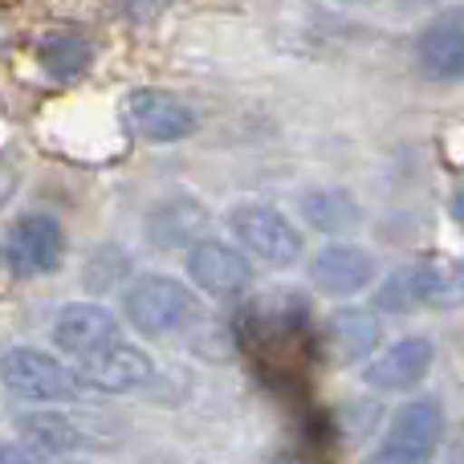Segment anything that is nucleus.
I'll use <instances>...</instances> for the list:
<instances>
[{
	"label": "nucleus",
	"mask_w": 464,
	"mask_h": 464,
	"mask_svg": "<svg viewBox=\"0 0 464 464\" xmlns=\"http://www.w3.org/2000/svg\"><path fill=\"white\" fill-rule=\"evenodd\" d=\"M338 5H351V8H362V5H375V0H338Z\"/></svg>",
	"instance_id": "b1692460"
},
{
	"label": "nucleus",
	"mask_w": 464,
	"mask_h": 464,
	"mask_svg": "<svg viewBox=\"0 0 464 464\" xmlns=\"http://www.w3.org/2000/svg\"><path fill=\"white\" fill-rule=\"evenodd\" d=\"M122 119H127L130 135H139L143 143L168 147V143H184L200 130V114L184 102L179 94L160 86H135L122 98Z\"/></svg>",
	"instance_id": "6e6552de"
},
{
	"label": "nucleus",
	"mask_w": 464,
	"mask_h": 464,
	"mask_svg": "<svg viewBox=\"0 0 464 464\" xmlns=\"http://www.w3.org/2000/svg\"><path fill=\"white\" fill-rule=\"evenodd\" d=\"M204 220H208L204 204H196L192 196H171L147 212V240L155 248H188L204 237Z\"/></svg>",
	"instance_id": "4468645a"
},
{
	"label": "nucleus",
	"mask_w": 464,
	"mask_h": 464,
	"mask_svg": "<svg viewBox=\"0 0 464 464\" xmlns=\"http://www.w3.org/2000/svg\"><path fill=\"white\" fill-rule=\"evenodd\" d=\"M16 436L24 440V449L57 452V457H82L111 444L98 411H29L16 420Z\"/></svg>",
	"instance_id": "0eeeda50"
},
{
	"label": "nucleus",
	"mask_w": 464,
	"mask_h": 464,
	"mask_svg": "<svg viewBox=\"0 0 464 464\" xmlns=\"http://www.w3.org/2000/svg\"><path fill=\"white\" fill-rule=\"evenodd\" d=\"M65 256V228L53 212H21L0 228V269L13 277H49Z\"/></svg>",
	"instance_id": "7ed1b4c3"
},
{
	"label": "nucleus",
	"mask_w": 464,
	"mask_h": 464,
	"mask_svg": "<svg viewBox=\"0 0 464 464\" xmlns=\"http://www.w3.org/2000/svg\"><path fill=\"white\" fill-rule=\"evenodd\" d=\"M362 464H432V444L411 440V436H400V432H387V440Z\"/></svg>",
	"instance_id": "a211bd4d"
},
{
	"label": "nucleus",
	"mask_w": 464,
	"mask_h": 464,
	"mask_svg": "<svg viewBox=\"0 0 464 464\" xmlns=\"http://www.w3.org/2000/svg\"><path fill=\"white\" fill-rule=\"evenodd\" d=\"M375 253H367L362 245H351V240H330L310 261V285L322 297H359L375 285Z\"/></svg>",
	"instance_id": "9d476101"
},
{
	"label": "nucleus",
	"mask_w": 464,
	"mask_h": 464,
	"mask_svg": "<svg viewBox=\"0 0 464 464\" xmlns=\"http://www.w3.org/2000/svg\"><path fill=\"white\" fill-rule=\"evenodd\" d=\"M411 65L432 86H457L464 78V8L440 5L428 13L411 41Z\"/></svg>",
	"instance_id": "423d86ee"
},
{
	"label": "nucleus",
	"mask_w": 464,
	"mask_h": 464,
	"mask_svg": "<svg viewBox=\"0 0 464 464\" xmlns=\"http://www.w3.org/2000/svg\"><path fill=\"white\" fill-rule=\"evenodd\" d=\"M379 343V318L371 310H334L326 322V351L338 367L367 359Z\"/></svg>",
	"instance_id": "dca6fc26"
},
{
	"label": "nucleus",
	"mask_w": 464,
	"mask_h": 464,
	"mask_svg": "<svg viewBox=\"0 0 464 464\" xmlns=\"http://www.w3.org/2000/svg\"><path fill=\"white\" fill-rule=\"evenodd\" d=\"M460 302V273L444 261H420L395 269L383 285L375 289V305L387 314H411V310H449Z\"/></svg>",
	"instance_id": "39448f33"
},
{
	"label": "nucleus",
	"mask_w": 464,
	"mask_h": 464,
	"mask_svg": "<svg viewBox=\"0 0 464 464\" xmlns=\"http://www.w3.org/2000/svg\"><path fill=\"white\" fill-rule=\"evenodd\" d=\"M228 232H232V245L248 261H261L269 269H289L305 253L302 228L281 208H273V204H237L228 212Z\"/></svg>",
	"instance_id": "f03ea898"
},
{
	"label": "nucleus",
	"mask_w": 464,
	"mask_h": 464,
	"mask_svg": "<svg viewBox=\"0 0 464 464\" xmlns=\"http://www.w3.org/2000/svg\"><path fill=\"white\" fill-rule=\"evenodd\" d=\"M13 464H86L82 457H57V452H37V449H13Z\"/></svg>",
	"instance_id": "6ab92c4d"
},
{
	"label": "nucleus",
	"mask_w": 464,
	"mask_h": 464,
	"mask_svg": "<svg viewBox=\"0 0 464 464\" xmlns=\"http://www.w3.org/2000/svg\"><path fill=\"white\" fill-rule=\"evenodd\" d=\"M184 269H188V281L200 294L217 297V302H237L253 285V261L232 240H220V237L192 240L184 256Z\"/></svg>",
	"instance_id": "1a4fd4ad"
},
{
	"label": "nucleus",
	"mask_w": 464,
	"mask_h": 464,
	"mask_svg": "<svg viewBox=\"0 0 464 464\" xmlns=\"http://www.w3.org/2000/svg\"><path fill=\"white\" fill-rule=\"evenodd\" d=\"M119 338H122L119 318L98 302H70V305H62L53 318V346L70 354L73 362L102 351V346H111V343H119Z\"/></svg>",
	"instance_id": "f8f14e48"
},
{
	"label": "nucleus",
	"mask_w": 464,
	"mask_h": 464,
	"mask_svg": "<svg viewBox=\"0 0 464 464\" xmlns=\"http://www.w3.org/2000/svg\"><path fill=\"white\" fill-rule=\"evenodd\" d=\"M0 45H5V33H0Z\"/></svg>",
	"instance_id": "393cba45"
},
{
	"label": "nucleus",
	"mask_w": 464,
	"mask_h": 464,
	"mask_svg": "<svg viewBox=\"0 0 464 464\" xmlns=\"http://www.w3.org/2000/svg\"><path fill=\"white\" fill-rule=\"evenodd\" d=\"M37 65L49 82L70 86V82H82L90 73V65H94V45L73 29H53L37 41Z\"/></svg>",
	"instance_id": "2eb2a0df"
},
{
	"label": "nucleus",
	"mask_w": 464,
	"mask_h": 464,
	"mask_svg": "<svg viewBox=\"0 0 464 464\" xmlns=\"http://www.w3.org/2000/svg\"><path fill=\"white\" fill-rule=\"evenodd\" d=\"M16 184H21V179H16V171H13V168H5V163H0V208H5V204L13 200Z\"/></svg>",
	"instance_id": "412c9836"
},
{
	"label": "nucleus",
	"mask_w": 464,
	"mask_h": 464,
	"mask_svg": "<svg viewBox=\"0 0 464 464\" xmlns=\"http://www.w3.org/2000/svg\"><path fill=\"white\" fill-rule=\"evenodd\" d=\"M436 362V343L424 334H408L400 343H392L387 351H379L375 359L367 362L362 379L375 392H408V387L424 383L428 371Z\"/></svg>",
	"instance_id": "ddd939ff"
},
{
	"label": "nucleus",
	"mask_w": 464,
	"mask_h": 464,
	"mask_svg": "<svg viewBox=\"0 0 464 464\" xmlns=\"http://www.w3.org/2000/svg\"><path fill=\"white\" fill-rule=\"evenodd\" d=\"M168 0H119V8L130 16V21H151V16L163 13Z\"/></svg>",
	"instance_id": "aec40b11"
},
{
	"label": "nucleus",
	"mask_w": 464,
	"mask_h": 464,
	"mask_svg": "<svg viewBox=\"0 0 464 464\" xmlns=\"http://www.w3.org/2000/svg\"><path fill=\"white\" fill-rule=\"evenodd\" d=\"M0 383L29 403H70L82 395L78 371L37 346H13L8 354H0Z\"/></svg>",
	"instance_id": "20e7f679"
},
{
	"label": "nucleus",
	"mask_w": 464,
	"mask_h": 464,
	"mask_svg": "<svg viewBox=\"0 0 464 464\" xmlns=\"http://www.w3.org/2000/svg\"><path fill=\"white\" fill-rule=\"evenodd\" d=\"M122 318L147 338L171 334L196 318V294L171 273H139L122 289Z\"/></svg>",
	"instance_id": "f257e3e1"
},
{
	"label": "nucleus",
	"mask_w": 464,
	"mask_h": 464,
	"mask_svg": "<svg viewBox=\"0 0 464 464\" xmlns=\"http://www.w3.org/2000/svg\"><path fill=\"white\" fill-rule=\"evenodd\" d=\"M440 5H449V0H395L400 13H436Z\"/></svg>",
	"instance_id": "4be33fe9"
},
{
	"label": "nucleus",
	"mask_w": 464,
	"mask_h": 464,
	"mask_svg": "<svg viewBox=\"0 0 464 464\" xmlns=\"http://www.w3.org/2000/svg\"><path fill=\"white\" fill-rule=\"evenodd\" d=\"M297 208H302L305 225L326 232V237H343V232H351L362 220L359 200L346 188H310V192H302Z\"/></svg>",
	"instance_id": "f3484780"
},
{
	"label": "nucleus",
	"mask_w": 464,
	"mask_h": 464,
	"mask_svg": "<svg viewBox=\"0 0 464 464\" xmlns=\"http://www.w3.org/2000/svg\"><path fill=\"white\" fill-rule=\"evenodd\" d=\"M0 464H13V444H0Z\"/></svg>",
	"instance_id": "5701e85b"
},
{
	"label": "nucleus",
	"mask_w": 464,
	"mask_h": 464,
	"mask_svg": "<svg viewBox=\"0 0 464 464\" xmlns=\"http://www.w3.org/2000/svg\"><path fill=\"white\" fill-rule=\"evenodd\" d=\"M73 371H78L82 387H94V392H106V395L139 392V387H147L155 379L151 354H147L143 346L127 343V338H119V343H111V346H102V351L78 359Z\"/></svg>",
	"instance_id": "9b49d317"
}]
</instances>
